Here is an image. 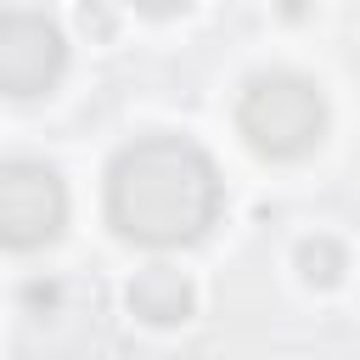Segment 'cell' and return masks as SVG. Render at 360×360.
Instances as JSON below:
<instances>
[{
    "mask_svg": "<svg viewBox=\"0 0 360 360\" xmlns=\"http://www.w3.org/2000/svg\"><path fill=\"white\" fill-rule=\"evenodd\" d=\"M236 118H242L248 146L264 158H304L326 129V107H321L315 84L298 73H259L248 84Z\"/></svg>",
    "mask_w": 360,
    "mask_h": 360,
    "instance_id": "cell-2",
    "label": "cell"
},
{
    "mask_svg": "<svg viewBox=\"0 0 360 360\" xmlns=\"http://www.w3.org/2000/svg\"><path fill=\"white\" fill-rule=\"evenodd\" d=\"M68 62V45L51 17L34 11H6L0 17V84L11 96H39Z\"/></svg>",
    "mask_w": 360,
    "mask_h": 360,
    "instance_id": "cell-4",
    "label": "cell"
},
{
    "mask_svg": "<svg viewBox=\"0 0 360 360\" xmlns=\"http://www.w3.org/2000/svg\"><path fill=\"white\" fill-rule=\"evenodd\" d=\"M68 197L45 163H11L0 180V231L11 248H39L62 231Z\"/></svg>",
    "mask_w": 360,
    "mask_h": 360,
    "instance_id": "cell-3",
    "label": "cell"
},
{
    "mask_svg": "<svg viewBox=\"0 0 360 360\" xmlns=\"http://www.w3.org/2000/svg\"><path fill=\"white\" fill-rule=\"evenodd\" d=\"M107 214L118 236L146 242V248L197 242L219 214V174L202 146L174 141V135H146L112 158Z\"/></svg>",
    "mask_w": 360,
    "mask_h": 360,
    "instance_id": "cell-1",
    "label": "cell"
},
{
    "mask_svg": "<svg viewBox=\"0 0 360 360\" xmlns=\"http://www.w3.org/2000/svg\"><path fill=\"white\" fill-rule=\"evenodd\" d=\"M129 309L141 321H152V326H180L191 315V281L180 270H169V264H152V270H141L129 281Z\"/></svg>",
    "mask_w": 360,
    "mask_h": 360,
    "instance_id": "cell-5",
    "label": "cell"
},
{
    "mask_svg": "<svg viewBox=\"0 0 360 360\" xmlns=\"http://www.w3.org/2000/svg\"><path fill=\"white\" fill-rule=\"evenodd\" d=\"M298 264H304V276H309V281L332 287V281H338V270H343V248H338V242H326V236H321V242H304V248H298Z\"/></svg>",
    "mask_w": 360,
    "mask_h": 360,
    "instance_id": "cell-6",
    "label": "cell"
}]
</instances>
